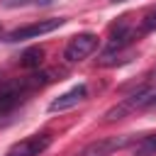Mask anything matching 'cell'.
Masks as SVG:
<instances>
[{
  "mask_svg": "<svg viewBox=\"0 0 156 156\" xmlns=\"http://www.w3.org/2000/svg\"><path fill=\"white\" fill-rule=\"evenodd\" d=\"M85 98H88V85H85V83H78V85H73L71 90H66V93H61L58 98H54V100L49 102V112L71 110V107H76L78 102H83Z\"/></svg>",
  "mask_w": 156,
  "mask_h": 156,
  "instance_id": "5",
  "label": "cell"
},
{
  "mask_svg": "<svg viewBox=\"0 0 156 156\" xmlns=\"http://www.w3.org/2000/svg\"><path fill=\"white\" fill-rule=\"evenodd\" d=\"M54 0H0L2 7L7 10H15V7H44V5H51Z\"/></svg>",
  "mask_w": 156,
  "mask_h": 156,
  "instance_id": "8",
  "label": "cell"
},
{
  "mask_svg": "<svg viewBox=\"0 0 156 156\" xmlns=\"http://www.w3.org/2000/svg\"><path fill=\"white\" fill-rule=\"evenodd\" d=\"M51 134H32V136H27V139H22V141H17V144H12L10 146V151H7V156H41L49 146H51Z\"/></svg>",
  "mask_w": 156,
  "mask_h": 156,
  "instance_id": "3",
  "label": "cell"
},
{
  "mask_svg": "<svg viewBox=\"0 0 156 156\" xmlns=\"http://www.w3.org/2000/svg\"><path fill=\"white\" fill-rule=\"evenodd\" d=\"M0 37H2V24H0Z\"/></svg>",
  "mask_w": 156,
  "mask_h": 156,
  "instance_id": "10",
  "label": "cell"
},
{
  "mask_svg": "<svg viewBox=\"0 0 156 156\" xmlns=\"http://www.w3.org/2000/svg\"><path fill=\"white\" fill-rule=\"evenodd\" d=\"M63 22H66L63 17H54V20H39V22H32V24H24V27L12 29V32L5 37V41H24V39H37V37H41V34H49V32L58 29Z\"/></svg>",
  "mask_w": 156,
  "mask_h": 156,
  "instance_id": "1",
  "label": "cell"
},
{
  "mask_svg": "<svg viewBox=\"0 0 156 156\" xmlns=\"http://www.w3.org/2000/svg\"><path fill=\"white\" fill-rule=\"evenodd\" d=\"M115 2H119V0H115Z\"/></svg>",
  "mask_w": 156,
  "mask_h": 156,
  "instance_id": "11",
  "label": "cell"
},
{
  "mask_svg": "<svg viewBox=\"0 0 156 156\" xmlns=\"http://www.w3.org/2000/svg\"><path fill=\"white\" fill-rule=\"evenodd\" d=\"M5 156H7V154H5Z\"/></svg>",
  "mask_w": 156,
  "mask_h": 156,
  "instance_id": "12",
  "label": "cell"
},
{
  "mask_svg": "<svg viewBox=\"0 0 156 156\" xmlns=\"http://www.w3.org/2000/svg\"><path fill=\"white\" fill-rule=\"evenodd\" d=\"M95 49H98V34H93V32H83V34L73 37V39L66 44V49H63V58L71 61V63H76V61L88 58Z\"/></svg>",
  "mask_w": 156,
  "mask_h": 156,
  "instance_id": "2",
  "label": "cell"
},
{
  "mask_svg": "<svg viewBox=\"0 0 156 156\" xmlns=\"http://www.w3.org/2000/svg\"><path fill=\"white\" fill-rule=\"evenodd\" d=\"M156 29V5L146 10V15L141 17V24H139V34H149Z\"/></svg>",
  "mask_w": 156,
  "mask_h": 156,
  "instance_id": "9",
  "label": "cell"
},
{
  "mask_svg": "<svg viewBox=\"0 0 156 156\" xmlns=\"http://www.w3.org/2000/svg\"><path fill=\"white\" fill-rule=\"evenodd\" d=\"M132 141V136H107V139H98L88 146H83L76 156H110L117 149H124Z\"/></svg>",
  "mask_w": 156,
  "mask_h": 156,
  "instance_id": "4",
  "label": "cell"
},
{
  "mask_svg": "<svg viewBox=\"0 0 156 156\" xmlns=\"http://www.w3.org/2000/svg\"><path fill=\"white\" fill-rule=\"evenodd\" d=\"M134 156H156V132L154 134H146V136H141L136 141Z\"/></svg>",
  "mask_w": 156,
  "mask_h": 156,
  "instance_id": "7",
  "label": "cell"
},
{
  "mask_svg": "<svg viewBox=\"0 0 156 156\" xmlns=\"http://www.w3.org/2000/svg\"><path fill=\"white\" fill-rule=\"evenodd\" d=\"M41 58H44V49H41V46H29L27 51H22V56H20V66L34 71V68L41 66Z\"/></svg>",
  "mask_w": 156,
  "mask_h": 156,
  "instance_id": "6",
  "label": "cell"
}]
</instances>
